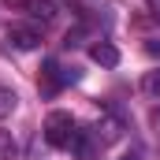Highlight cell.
<instances>
[{"mask_svg":"<svg viewBox=\"0 0 160 160\" xmlns=\"http://www.w3.org/2000/svg\"><path fill=\"white\" fill-rule=\"evenodd\" d=\"M34 19H41V22H48V19H56V4L52 0H30V8H26Z\"/></svg>","mask_w":160,"mask_h":160,"instance_id":"cell-6","label":"cell"},{"mask_svg":"<svg viewBox=\"0 0 160 160\" xmlns=\"http://www.w3.org/2000/svg\"><path fill=\"white\" fill-rule=\"evenodd\" d=\"M145 4H149V11H153V15L160 19V0H145Z\"/></svg>","mask_w":160,"mask_h":160,"instance_id":"cell-12","label":"cell"},{"mask_svg":"<svg viewBox=\"0 0 160 160\" xmlns=\"http://www.w3.org/2000/svg\"><path fill=\"white\" fill-rule=\"evenodd\" d=\"M145 52H149V56H157V60H160V38H149V41H145Z\"/></svg>","mask_w":160,"mask_h":160,"instance_id":"cell-10","label":"cell"},{"mask_svg":"<svg viewBox=\"0 0 160 160\" xmlns=\"http://www.w3.org/2000/svg\"><path fill=\"white\" fill-rule=\"evenodd\" d=\"M153 123H157V127H160V108H157V112H153Z\"/></svg>","mask_w":160,"mask_h":160,"instance_id":"cell-13","label":"cell"},{"mask_svg":"<svg viewBox=\"0 0 160 160\" xmlns=\"http://www.w3.org/2000/svg\"><path fill=\"white\" fill-rule=\"evenodd\" d=\"M71 149H75V153H78L82 160H93V142H89V134H86V130H78V134H75Z\"/></svg>","mask_w":160,"mask_h":160,"instance_id":"cell-7","label":"cell"},{"mask_svg":"<svg viewBox=\"0 0 160 160\" xmlns=\"http://www.w3.org/2000/svg\"><path fill=\"white\" fill-rule=\"evenodd\" d=\"M75 134H78V127L71 119V112H48V119H45V142L52 149H71Z\"/></svg>","mask_w":160,"mask_h":160,"instance_id":"cell-1","label":"cell"},{"mask_svg":"<svg viewBox=\"0 0 160 160\" xmlns=\"http://www.w3.org/2000/svg\"><path fill=\"white\" fill-rule=\"evenodd\" d=\"M89 60L101 63V67H116V63H119V48H116L112 41H93V45H89Z\"/></svg>","mask_w":160,"mask_h":160,"instance_id":"cell-4","label":"cell"},{"mask_svg":"<svg viewBox=\"0 0 160 160\" xmlns=\"http://www.w3.org/2000/svg\"><path fill=\"white\" fill-rule=\"evenodd\" d=\"M15 108H19V97H15V89L0 82V119H8Z\"/></svg>","mask_w":160,"mask_h":160,"instance_id":"cell-5","label":"cell"},{"mask_svg":"<svg viewBox=\"0 0 160 160\" xmlns=\"http://www.w3.org/2000/svg\"><path fill=\"white\" fill-rule=\"evenodd\" d=\"M8 41H11L15 48L30 52V48H38V45H41V30H38V26H26V22H22V26H11V30H8Z\"/></svg>","mask_w":160,"mask_h":160,"instance_id":"cell-3","label":"cell"},{"mask_svg":"<svg viewBox=\"0 0 160 160\" xmlns=\"http://www.w3.org/2000/svg\"><path fill=\"white\" fill-rule=\"evenodd\" d=\"M119 160H138V157H134V153H127V157H119Z\"/></svg>","mask_w":160,"mask_h":160,"instance_id":"cell-14","label":"cell"},{"mask_svg":"<svg viewBox=\"0 0 160 160\" xmlns=\"http://www.w3.org/2000/svg\"><path fill=\"white\" fill-rule=\"evenodd\" d=\"M4 4H8L11 11H26V8H30V0H4Z\"/></svg>","mask_w":160,"mask_h":160,"instance_id":"cell-11","label":"cell"},{"mask_svg":"<svg viewBox=\"0 0 160 160\" xmlns=\"http://www.w3.org/2000/svg\"><path fill=\"white\" fill-rule=\"evenodd\" d=\"M71 78H75V75H71V71H63L56 60H45V63H41V75H38L41 97H56V93H60V89H63Z\"/></svg>","mask_w":160,"mask_h":160,"instance_id":"cell-2","label":"cell"},{"mask_svg":"<svg viewBox=\"0 0 160 160\" xmlns=\"http://www.w3.org/2000/svg\"><path fill=\"white\" fill-rule=\"evenodd\" d=\"M142 89H145L149 97H160V71H149L145 82H142Z\"/></svg>","mask_w":160,"mask_h":160,"instance_id":"cell-9","label":"cell"},{"mask_svg":"<svg viewBox=\"0 0 160 160\" xmlns=\"http://www.w3.org/2000/svg\"><path fill=\"white\" fill-rule=\"evenodd\" d=\"M19 157V145H15V138L8 134V130H0V160H15Z\"/></svg>","mask_w":160,"mask_h":160,"instance_id":"cell-8","label":"cell"}]
</instances>
